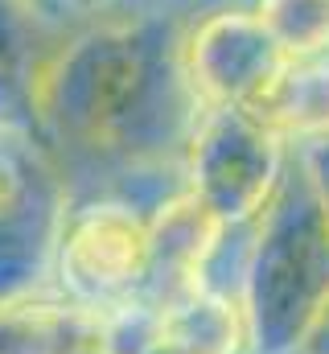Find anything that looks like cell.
<instances>
[{
	"instance_id": "cell-1",
	"label": "cell",
	"mask_w": 329,
	"mask_h": 354,
	"mask_svg": "<svg viewBox=\"0 0 329 354\" xmlns=\"http://www.w3.org/2000/svg\"><path fill=\"white\" fill-rule=\"evenodd\" d=\"M153 260L149 231L124 206H95L79 218L66 243V272L75 284L95 292H115L132 284Z\"/></svg>"
},
{
	"instance_id": "cell-2",
	"label": "cell",
	"mask_w": 329,
	"mask_h": 354,
	"mask_svg": "<svg viewBox=\"0 0 329 354\" xmlns=\"http://www.w3.org/2000/svg\"><path fill=\"white\" fill-rule=\"evenodd\" d=\"M259 115L297 136L329 132V66L276 71V79L259 91Z\"/></svg>"
},
{
	"instance_id": "cell-3",
	"label": "cell",
	"mask_w": 329,
	"mask_h": 354,
	"mask_svg": "<svg viewBox=\"0 0 329 354\" xmlns=\"http://www.w3.org/2000/svg\"><path fill=\"white\" fill-rule=\"evenodd\" d=\"M259 29L284 54L329 46V0H259Z\"/></svg>"
},
{
	"instance_id": "cell-4",
	"label": "cell",
	"mask_w": 329,
	"mask_h": 354,
	"mask_svg": "<svg viewBox=\"0 0 329 354\" xmlns=\"http://www.w3.org/2000/svg\"><path fill=\"white\" fill-rule=\"evenodd\" d=\"M214 235V218L206 214V206H198V198L189 202H173L157 223V235H149L153 252H164L177 264H198L202 252L210 248L206 239Z\"/></svg>"
},
{
	"instance_id": "cell-5",
	"label": "cell",
	"mask_w": 329,
	"mask_h": 354,
	"mask_svg": "<svg viewBox=\"0 0 329 354\" xmlns=\"http://www.w3.org/2000/svg\"><path fill=\"white\" fill-rule=\"evenodd\" d=\"M164 338H177L194 354H227L231 351V309L218 301L194 305L185 317L164 322Z\"/></svg>"
},
{
	"instance_id": "cell-6",
	"label": "cell",
	"mask_w": 329,
	"mask_h": 354,
	"mask_svg": "<svg viewBox=\"0 0 329 354\" xmlns=\"http://www.w3.org/2000/svg\"><path fill=\"white\" fill-rule=\"evenodd\" d=\"M8 189H12V181H8V174H4V169H0V206L8 202Z\"/></svg>"
}]
</instances>
